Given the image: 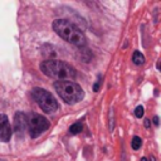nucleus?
Here are the masks:
<instances>
[{
    "mask_svg": "<svg viewBox=\"0 0 161 161\" xmlns=\"http://www.w3.org/2000/svg\"><path fill=\"white\" fill-rule=\"evenodd\" d=\"M31 97L45 113H54L58 109L57 99L53 97L52 93L43 88H34L31 91Z\"/></svg>",
    "mask_w": 161,
    "mask_h": 161,
    "instance_id": "20e7f679",
    "label": "nucleus"
},
{
    "mask_svg": "<svg viewBox=\"0 0 161 161\" xmlns=\"http://www.w3.org/2000/svg\"><path fill=\"white\" fill-rule=\"evenodd\" d=\"M0 161H5V160H0Z\"/></svg>",
    "mask_w": 161,
    "mask_h": 161,
    "instance_id": "dca6fc26",
    "label": "nucleus"
},
{
    "mask_svg": "<svg viewBox=\"0 0 161 161\" xmlns=\"http://www.w3.org/2000/svg\"><path fill=\"white\" fill-rule=\"evenodd\" d=\"M82 128H83L82 123H80V122H75V123H73V125L69 127V133H70V135H77V133H79V132L82 131Z\"/></svg>",
    "mask_w": 161,
    "mask_h": 161,
    "instance_id": "1a4fd4ad",
    "label": "nucleus"
},
{
    "mask_svg": "<svg viewBox=\"0 0 161 161\" xmlns=\"http://www.w3.org/2000/svg\"><path fill=\"white\" fill-rule=\"evenodd\" d=\"M26 114L24 112H16L14 117V131L16 135H23V132L26 130Z\"/></svg>",
    "mask_w": 161,
    "mask_h": 161,
    "instance_id": "0eeeda50",
    "label": "nucleus"
},
{
    "mask_svg": "<svg viewBox=\"0 0 161 161\" xmlns=\"http://www.w3.org/2000/svg\"><path fill=\"white\" fill-rule=\"evenodd\" d=\"M26 119H28L26 130L31 138L40 136L43 132H45L49 128V121L38 113H34V112L29 113L26 116Z\"/></svg>",
    "mask_w": 161,
    "mask_h": 161,
    "instance_id": "39448f33",
    "label": "nucleus"
},
{
    "mask_svg": "<svg viewBox=\"0 0 161 161\" xmlns=\"http://www.w3.org/2000/svg\"><path fill=\"white\" fill-rule=\"evenodd\" d=\"M141 145H142V140H141L138 136H135V137L132 138V141H131L132 148H133V150H138V148L141 147Z\"/></svg>",
    "mask_w": 161,
    "mask_h": 161,
    "instance_id": "9d476101",
    "label": "nucleus"
},
{
    "mask_svg": "<svg viewBox=\"0 0 161 161\" xmlns=\"http://www.w3.org/2000/svg\"><path fill=\"white\" fill-rule=\"evenodd\" d=\"M40 70L45 75L54 78V79H58L59 82L74 79L77 75L75 69L72 65H69L65 62L57 60V59H48V60L42 62L40 63Z\"/></svg>",
    "mask_w": 161,
    "mask_h": 161,
    "instance_id": "f03ea898",
    "label": "nucleus"
},
{
    "mask_svg": "<svg viewBox=\"0 0 161 161\" xmlns=\"http://www.w3.org/2000/svg\"><path fill=\"white\" fill-rule=\"evenodd\" d=\"M145 126L146 127H150V119H145Z\"/></svg>",
    "mask_w": 161,
    "mask_h": 161,
    "instance_id": "4468645a",
    "label": "nucleus"
},
{
    "mask_svg": "<svg viewBox=\"0 0 161 161\" xmlns=\"http://www.w3.org/2000/svg\"><path fill=\"white\" fill-rule=\"evenodd\" d=\"M11 137V127L9 118L5 114H0V142H8Z\"/></svg>",
    "mask_w": 161,
    "mask_h": 161,
    "instance_id": "423d86ee",
    "label": "nucleus"
},
{
    "mask_svg": "<svg viewBox=\"0 0 161 161\" xmlns=\"http://www.w3.org/2000/svg\"><path fill=\"white\" fill-rule=\"evenodd\" d=\"M141 161H147V158H146V157H142V158H141Z\"/></svg>",
    "mask_w": 161,
    "mask_h": 161,
    "instance_id": "2eb2a0df",
    "label": "nucleus"
},
{
    "mask_svg": "<svg viewBox=\"0 0 161 161\" xmlns=\"http://www.w3.org/2000/svg\"><path fill=\"white\" fill-rule=\"evenodd\" d=\"M132 60H133V63H135V64H137V65H141V64H143V62H145V57L141 54V52L136 50V52H133V55H132Z\"/></svg>",
    "mask_w": 161,
    "mask_h": 161,
    "instance_id": "6e6552de",
    "label": "nucleus"
},
{
    "mask_svg": "<svg viewBox=\"0 0 161 161\" xmlns=\"http://www.w3.org/2000/svg\"><path fill=\"white\" fill-rule=\"evenodd\" d=\"M109 119H111V122H109V130H111V131H113V127H114V121H113V109H111V112H109Z\"/></svg>",
    "mask_w": 161,
    "mask_h": 161,
    "instance_id": "f8f14e48",
    "label": "nucleus"
},
{
    "mask_svg": "<svg viewBox=\"0 0 161 161\" xmlns=\"http://www.w3.org/2000/svg\"><path fill=\"white\" fill-rule=\"evenodd\" d=\"M135 116H136L137 118L143 117V107H142V106H137V107H136V109H135Z\"/></svg>",
    "mask_w": 161,
    "mask_h": 161,
    "instance_id": "9b49d317",
    "label": "nucleus"
},
{
    "mask_svg": "<svg viewBox=\"0 0 161 161\" xmlns=\"http://www.w3.org/2000/svg\"><path fill=\"white\" fill-rule=\"evenodd\" d=\"M153 123L156 126H158V117H153Z\"/></svg>",
    "mask_w": 161,
    "mask_h": 161,
    "instance_id": "ddd939ff",
    "label": "nucleus"
},
{
    "mask_svg": "<svg viewBox=\"0 0 161 161\" xmlns=\"http://www.w3.org/2000/svg\"><path fill=\"white\" fill-rule=\"evenodd\" d=\"M54 88L57 93L60 96V98L68 104H75L84 97L82 87L72 80L57 82L54 83Z\"/></svg>",
    "mask_w": 161,
    "mask_h": 161,
    "instance_id": "7ed1b4c3",
    "label": "nucleus"
},
{
    "mask_svg": "<svg viewBox=\"0 0 161 161\" xmlns=\"http://www.w3.org/2000/svg\"><path fill=\"white\" fill-rule=\"evenodd\" d=\"M53 30L65 42L77 45L83 47L86 45V36L83 31L72 21L67 19H55L53 21Z\"/></svg>",
    "mask_w": 161,
    "mask_h": 161,
    "instance_id": "f257e3e1",
    "label": "nucleus"
}]
</instances>
